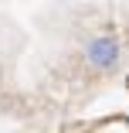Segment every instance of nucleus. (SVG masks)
Returning <instances> with one entry per match:
<instances>
[{"mask_svg":"<svg viewBox=\"0 0 129 133\" xmlns=\"http://www.w3.org/2000/svg\"><path fill=\"white\" fill-rule=\"evenodd\" d=\"M85 55H88V62H92V65L109 68V65L119 58V48H116V41H112V38H98V41H92V44H88Z\"/></svg>","mask_w":129,"mask_h":133,"instance_id":"obj_1","label":"nucleus"}]
</instances>
